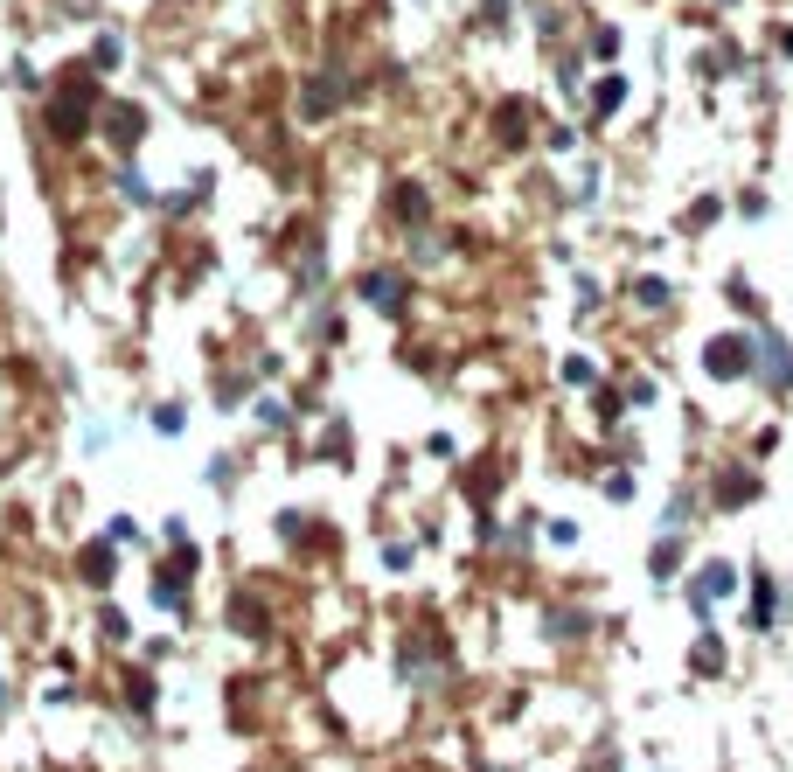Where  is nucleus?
<instances>
[{"label":"nucleus","mask_w":793,"mask_h":772,"mask_svg":"<svg viewBox=\"0 0 793 772\" xmlns=\"http://www.w3.org/2000/svg\"><path fill=\"white\" fill-rule=\"evenodd\" d=\"M119 703L133 710V724H154L160 717V675L154 668H126L119 675Z\"/></svg>","instance_id":"f257e3e1"},{"label":"nucleus","mask_w":793,"mask_h":772,"mask_svg":"<svg viewBox=\"0 0 793 772\" xmlns=\"http://www.w3.org/2000/svg\"><path fill=\"white\" fill-rule=\"evenodd\" d=\"M77 578H84L91 592H112V578H119V543H105V536L84 543V550H77Z\"/></svg>","instance_id":"f03ea898"},{"label":"nucleus","mask_w":793,"mask_h":772,"mask_svg":"<svg viewBox=\"0 0 793 772\" xmlns=\"http://www.w3.org/2000/svg\"><path fill=\"white\" fill-rule=\"evenodd\" d=\"M223 619L244 633V640H265L272 633V606L258 599V592H230V606H223Z\"/></svg>","instance_id":"7ed1b4c3"},{"label":"nucleus","mask_w":793,"mask_h":772,"mask_svg":"<svg viewBox=\"0 0 793 772\" xmlns=\"http://www.w3.org/2000/svg\"><path fill=\"white\" fill-rule=\"evenodd\" d=\"M91 626H98V640H105V647H133V619L119 613V606H112V599H105V606H98V619H91Z\"/></svg>","instance_id":"20e7f679"},{"label":"nucleus","mask_w":793,"mask_h":772,"mask_svg":"<svg viewBox=\"0 0 793 772\" xmlns=\"http://www.w3.org/2000/svg\"><path fill=\"white\" fill-rule=\"evenodd\" d=\"M14 703H21V689H14V682H7V675H0V724H7V717H14Z\"/></svg>","instance_id":"39448f33"}]
</instances>
